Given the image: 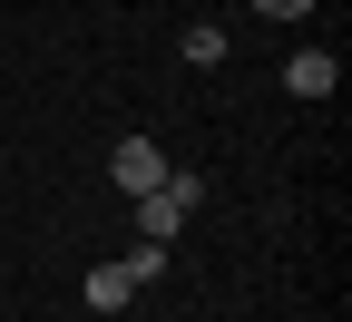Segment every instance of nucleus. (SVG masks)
<instances>
[{"label":"nucleus","mask_w":352,"mask_h":322,"mask_svg":"<svg viewBox=\"0 0 352 322\" xmlns=\"http://www.w3.org/2000/svg\"><path fill=\"white\" fill-rule=\"evenodd\" d=\"M108 176H118V196H147V186H166V147H157V137H118Z\"/></svg>","instance_id":"nucleus-1"},{"label":"nucleus","mask_w":352,"mask_h":322,"mask_svg":"<svg viewBox=\"0 0 352 322\" xmlns=\"http://www.w3.org/2000/svg\"><path fill=\"white\" fill-rule=\"evenodd\" d=\"M78 293H88V312H118V303H138L147 284H138V273H127V254H118V264H88Z\"/></svg>","instance_id":"nucleus-2"},{"label":"nucleus","mask_w":352,"mask_h":322,"mask_svg":"<svg viewBox=\"0 0 352 322\" xmlns=\"http://www.w3.org/2000/svg\"><path fill=\"white\" fill-rule=\"evenodd\" d=\"M333 78H342V69H333V49H303V59L284 69V88H294V98H333Z\"/></svg>","instance_id":"nucleus-3"},{"label":"nucleus","mask_w":352,"mask_h":322,"mask_svg":"<svg viewBox=\"0 0 352 322\" xmlns=\"http://www.w3.org/2000/svg\"><path fill=\"white\" fill-rule=\"evenodd\" d=\"M186 59H196V69H215V59H226V30L196 20V30H186Z\"/></svg>","instance_id":"nucleus-4"},{"label":"nucleus","mask_w":352,"mask_h":322,"mask_svg":"<svg viewBox=\"0 0 352 322\" xmlns=\"http://www.w3.org/2000/svg\"><path fill=\"white\" fill-rule=\"evenodd\" d=\"M254 10H264V20H303L314 0H254Z\"/></svg>","instance_id":"nucleus-5"}]
</instances>
